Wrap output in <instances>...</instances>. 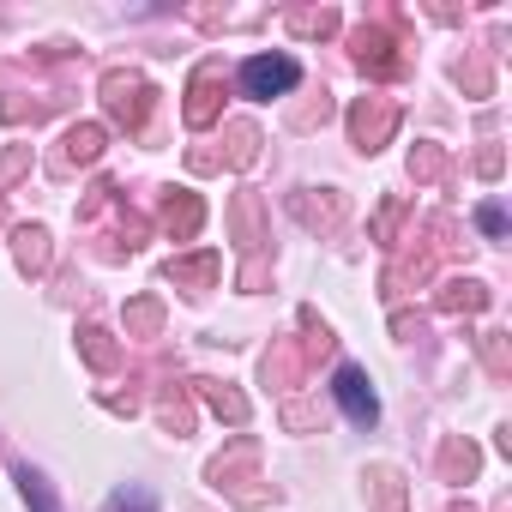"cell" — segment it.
I'll return each instance as SVG.
<instances>
[{
  "instance_id": "10",
  "label": "cell",
  "mask_w": 512,
  "mask_h": 512,
  "mask_svg": "<svg viewBox=\"0 0 512 512\" xmlns=\"http://www.w3.org/2000/svg\"><path fill=\"white\" fill-rule=\"evenodd\" d=\"M19 488H25V500H31L37 512H55V506H49V488H43V476H37V470H19Z\"/></svg>"
},
{
  "instance_id": "9",
  "label": "cell",
  "mask_w": 512,
  "mask_h": 512,
  "mask_svg": "<svg viewBox=\"0 0 512 512\" xmlns=\"http://www.w3.org/2000/svg\"><path fill=\"white\" fill-rule=\"evenodd\" d=\"M205 398H211V410H217V416H229V422H241V416H247V404H241L235 392H223V386H205Z\"/></svg>"
},
{
  "instance_id": "3",
  "label": "cell",
  "mask_w": 512,
  "mask_h": 512,
  "mask_svg": "<svg viewBox=\"0 0 512 512\" xmlns=\"http://www.w3.org/2000/svg\"><path fill=\"white\" fill-rule=\"evenodd\" d=\"M332 398L344 404V416H350L356 428H374V422H380V398H374V386H368V374H362V368H338Z\"/></svg>"
},
{
  "instance_id": "4",
  "label": "cell",
  "mask_w": 512,
  "mask_h": 512,
  "mask_svg": "<svg viewBox=\"0 0 512 512\" xmlns=\"http://www.w3.org/2000/svg\"><path fill=\"white\" fill-rule=\"evenodd\" d=\"M356 61H362L368 73H398V55H392V43H386L380 31H362V37H356Z\"/></svg>"
},
{
  "instance_id": "11",
  "label": "cell",
  "mask_w": 512,
  "mask_h": 512,
  "mask_svg": "<svg viewBox=\"0 0 512 512\" xmlns=\"http://www.w3.org/2000/svg\"><path fill=\"white\" fill-rule=\"evenodd\" d=\"M79 338H85V350H91V362H97V368H109V362H115V350H109V344H103V338H109V332H97V326H85V332H79Z\"/></svg>"
},
{
  "instance_id": "13",
  "label": "cell",
  "mask_w": 512,
  "mask_h": 512,
  "mask_svg": "<svg viewBox=\"0 0 512 512\" xmlns=\"http://www.w3.org/2000/svg\"><path fill=\"white\" fill-rule=\"evenodd\" d=\"M175 278H211L217 272V260H187V266H169Z\"/></svg>"
},
{
  "instance_id": "2",
  "label": "cell",
  "mask_w": 512,
  "mask_h": 512,
  "mask_svg": "<svg viewBox=\"0 0 512 512\" xmlns=\"http://www.w3.org/2000/svg\"><path fill=\"white\" fill-rule=\"evenodd\" d=\"M103 103H109V115H115L121 127H145V115H151V85H145L139 73H109V79H103Z\"/></svg>"
},
{
  "instance_id": "8",
  "label": "cell",
  "mask_w": 512,
  "mask_h": 512,
  "mask_svg": "<svg viewBox=\"0 0 512 512\" xmlns=\"http://www.w3.org/2000/svg\"><path fill=\"white\" fill-rule=\"evenodd\" d=\"M163 217H169V229H175V235H193V229H199V199H181V205L169 199V211H163Z\"/></svg>"
},
{
  "instance_id": "5",
  "label": "cell",
  "mask_w": 512,
  "mask_h": 512,
  "mask_svg": "<svg viewBox=\"0 0 512 512\" xmlns=\"http://www.w3.org/2000/svg\"><path fill=\"white\" fill-rule=\"evenodd\" d=\"M217 115V67H205L199 79H193V103H187V121L193 127H205Z\"/></svg>"
},
{
  "instance_id": "6",
  "label": "cell",
  "mask_w": 512,
  "mask_h": 512,
  "mask_svg": "<svg viewBox=\"0 0 512 512\" xmlns=\"http://www.w3.org/2000/svg\"><path fill=\"white\" fill-rule=\"evenodd\" d=\"M19 266H25V272H43V266H49V229H37V223L19 229Z\"/></svg>"
},
{
  "instance_id": "12",
  "label": "cell",
  "mask_w": 512,
  "mask_h": 512,
  "mask_svg": "<svg viewBox=\"0 0 512 512\" xmlns=\"http://www.w3.org/2000/svg\"><path fill=\"white\" fill-rule=\"evenodd\" d=\"M476 223H482L488 235H506V211H500V205H482V211H476Z\"/></svg>"
},
{
  "instance_id": "1",
  "label": "cell",
  "mask_w": 512,
  "mask_h": 512,
  "mask_svg": "<svg viewBox=\"0 0 512 512\" xmlns=\"http://www.w3.org/2000/svg\"><path fill=\"white\" fill-rule=\"evenodd\" d=\"M296 85H302V67H296L290 55H253V61L241 67V91L260 97V103H272V97H284V91H296Z\"/></svg>"
},
{
  "instance_id": "7",
  "label": "cell",
  "mask_w": 512,
  "mask_h": 512,
  "mask_svg": "<svg viewBox=\"0 0 512 512\" xmlns=\"http://www.w3.org/2000/svg\"><path fill=\"white\" fill-rule=\"evenodd\" d=\"M97 151H103V127H73L67 133V157L73 163H97Z\"/></svg>"
}]
</instances>
